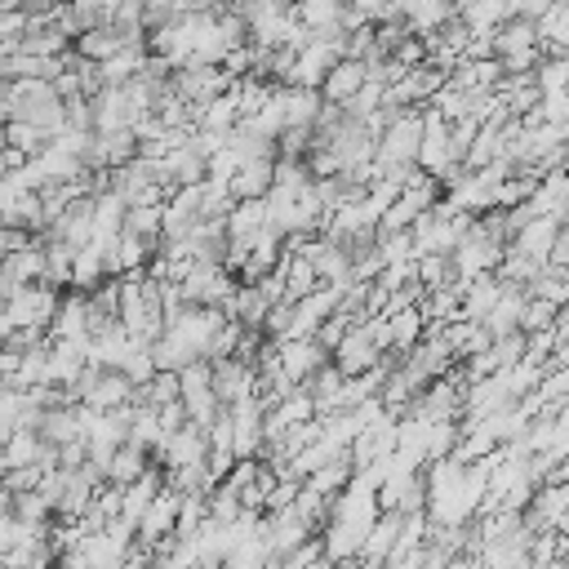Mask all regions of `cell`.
Wrapping results in <instances>:
<instances>
[{
	"label": "cell",
	"instance_id": "cell-1",
	"mask_svg": "<svg viewBox=\"0 0 569 569\" xmlns=\"http://www.w3.org/2000/svg\"><path fill=\"white\" fill-rule=\"evenodd\" d=\"M342 53H338V44L333 40H316V36H307L298 49H293V62H289V76H284V84H302V89H316L320 80H325V71L338 62Z\"/></svg>",
	"mask_w": 569,
	"mask_h": 569
},
{
	"label": "cell",
	"instance_id": "cell-2",
	"mask_svg": "<svg viewBox=\"0 0 569 569\" xmlns=\"http://www.w3.org/2000/svg\"><path fill=\"white\" fill-rule=\"evenodd\" d=\"M169 89H173L182 102H209V98H218L222 89H231V80L222 76V67L182 62V67L169 71Z\"/></svg>",
	"mask_w": 569,
	"mask_h": 569
},
{
	"label": "cell",
	"instance_id": "cell-3",
	"mask_svg": "<svg viewBox=\"0 0 569 569\" xmlns=\"http://www.w3.org/2000/svg\"><path fill=\"white\" fill-rule=\"evenodd\" d=\"M276 342V365L284 378L293 382H307L320 365H329V351L316 342V338H271Z\"/></svg>",
	"mask_w": 569,
	"mask_h": 569
},
{
	"label": "cell",
	"instance_id": "cell-4",
	"mask_svg": "<svg viewBox=\"0 0 569 569\" xmlns=\"http://www.w3.org/2000/svg\"><path fill=\"white\" fill-rule=\"evenodd\" d=\"M40 236L62 240V244H71V249L89 244V236H93V196H76V200H67L62 213H58Z\"/></svg>",
	"mask_w": 569,
	"mask_h": 569
},
{
	"label": "cell",
	"instance_id": "cell-5",
	"mask_svg": "<svg viewBox=\"0 0 569 569\" xmlns=\"http://www.w3.org/2000/svg\"><path fill=\"white\" fill-rule=\"evenodd\" d=\"M382 360V351L373 347V338L365 333V325L356 320L347 333H342V342L329 351V365L342 373V378H351V373H365V369H373Z\"/></svg>",
	"mask_w": 569,
	"mask_h": 569
},
{
	"label": "cell",
	"instance_id": "cell-6",
	"mask_svg": "<svg viewBox=\"0 0 569 569\" xmlns=\"http://www.w3.org/2000/svg\"><path fill=\"white\" fill-rule=\"evenodd\" d=\"M253 391H258L253 365H244V360H236V356L213 360V396H218V405H231V400L253 396Z\"/></svg>",
	"mask_w": 569,
	"mask_h": 569
},
{
	"label": "cell",
	"instance_id": "cell-7",
	"mask_svg": "<svg viewBox=\"0 0 569 569\" xmlns=\"http://www.w3.org/2000/svg\"><path fill=\"white\" fill-rule=\"evenodd\" d=\"M271 164H276V156H240L236 173L227 178L231 200H253V196H267V187H271Z\"/></svg>",
	"mask_w": 569,
	"mask_h": 569
},
{
	"label": "cell",
	"instance_id": "cell-8",
	"mask_svg": "<svg viewBox=\"0 0 569 569\" xmlns=\"http://www.w3.org/2000/svg\"><path fill=\"white\" fill-rule=\"evenodd\" d=\"M84 316H89L84 293H80V289H62V293H58V311H53V320H49L44 329H49V338L84 342V338H89V333H84Z\"/></svg>",
	"mask_w": 569,
	"mask_h": 569
},
{
	"label": "cell",
	"instance_id": "cell-9",
	"mask_svg": "<svg viewBox=\"0 0 569 569\" xmlns=\"http://www.w3.org/2000/svg\"><path fill=\"white\" fill-rule=\"evenodd\" d=\"M360 84H365V62H356V58H338V62L325 71V80L316 84V93H320V102L342 107Z\"/></svg>",
	"mask_w": 569,
	"mask_h": 569
},
{
	"label": "cell",
	"instance_id": "cell-10",
	"mask_svg": "<svg viewBox=\"0 0 569 569\" xmlns=\"http://www.w3.org/2000/svg\"><path fill=\"white\" fill-rule=\"evenodd\" d=\"M565 222L560 218H551V213H538V218H529L507 244L516 249V253H525V258H533V262H547V249H551V240H556V231H560Z\"/></svg>",
	"mask_w": 569,
	"mask_h": 569
},
{
	"label": "cell",
	"instance_id": "cell-11",
	"mask_svg": "<svg viewBox=\"0 0 569 569\" xmlns=\"http://www.w3.org/2000/svg\"><path fill=\"white\" fill-rule=\"evenodd\" d=\"M89 111H93V133H107V129H124L133 120L129 111V98L120 84H102L93 98H89Z\"/></svg>",
	"mask_w": 569,
	"mask_h": 569
},
{
	"label": "cell",
	"instance_id": "cell-12",
	"mask_svg": "<svg viewBox=\"0 0 569 569\" xmlns=\"http://www.w3.org/2000/svg\"><path fill=\"white\" fill-rule=\"evenodd\" d=\"M13 49H27V53H40V58H62L71 49V36L53 22H27V31L13 40Z\"/></svg>",
	"mask_w": 569,
	"mask_h": 569
},
{
	"label": "cell",
	"instance_id": "cell-13",
	"mask_svg": "<svg viewBox=\"0 0 569 569\" xmlns=\"http://www.w3.org/2000/svg\"><path fill=\"white\" fill-rule=\"evenodd\" d=\"M236 120H240V107H236V93L231 89H222L218 98H209V102L196 107V129H204V133L227 138L236 129Z\"/></svg>",
	"mask_w": 569,
	"mask_h": 569
},
{
	"label": "cell",
	"instance_id": "cell-14",
	"mask_svg": "<svg viewBox=\"0 0 569 569\" xmlns=\"http://www.w3.org/2000/svg\"><path fill=\"white\" fill-rule=\"evenodd\" d=\"M267 227V200L262 196H253V200H236L227 213H222V231H227V240H249L253 231H262Z\"/></svg>",
	"mask_w": 569,
	"mask_h": 569
},
{
	"label": "cell",
	"instance_id": "cell-15",
	"mask_svg": "<svg viewBox=\"0 0 569 569\" xmlns=\"http://www.w3.org/2000/svg\"><path fill=\"white\" fill-rule=\"evenodd\" d=\"M489 44H493V58L516 53V49H529V44H538V40H533V22H529V18H516V13H507V18L489 31Z\"/></svg>",
	"mask_w": 569,
	"mask_h": 569
},
{
	"label": "cell",
	"instance_id": "cell-16",
	"mask_svg": "<svg viewBox=\"0 0 569 569\" xmlns=\"http://www.w3.org/2000/svg\"><path fill=\"white\" fill-rule=\"evenodd\" d=\"M142 62H147L142 44H120L111 58L98 62V76H102V84H124V80H133L142 71Z\"/></svg>",
	"mask_w": 569,
	"mask_h": 569
},
{
	"label": "cell",
	"instance_id": "cell-17",
	"mask_svg": "<svg viewBox=\"0 0 569 569\" xmlns=\"http://www.w3.org/2000/svg\"><path fill=\"white\" fill-rule=\"evenodd\" d=\"M120 44H124V40H120L116 27H89V31H76V36H71V53H80V58H89V62L111 58Z\"/></svg>",
	"mask_w": 569,
	"mask_h": 569
},
{
	"label": "cell",
	"instance_id": "cell-18",
	"mask_svg": "<svg viewBox=\"0 0 569 569\" xmlns=\"http://www.w3.org/2000/svg\"><path fill=\"white\" fill-rule=\"evenodd\" d=\"M102 276H107V258H102V249H98V244H80V249L71 253V284H67V289L89 293Z\"/></svg>",
	"mask_w": 569,
	"mask_h": 569
},
{
	"label": "cell",
	"instance_id": "cell-19",
	"mask_svg": "<svg viewBox=\"0 0 569 569\" xmlns=\"http://www.w3.org/2000/svg\"><path fill=\"white\" fill-rule=\"evenodd\" d=\"M147 449H138V445H116V453L107 458V467H102V476L111 480V485H129V480H138L142 476V467H147Z\"/></svg>",
	"mask_w": 569,
	"mask_h": 569
},
{
	"label": "cell",
	"instance_id": "cell-20",
	"mask_svg": "<svg viewBox=\"0 0 569 569\" xmlns=\"http://www.w3.org/2000/svg\"><path fill=\"white\" fill-rule=\"evenodd\" d=\"M44 240V271H40V284H49V289H67L71 284V244H62V240H49V236H40Z\"/></svg>",
	"mask_w": 569,
	"mask_h": 569
},
{
	"label": "cell",
	"instance_id": "cell-21",
	"mask_svg": "<svg viewBox=\"0 0 569 569\" xmlns=\"http://www.w3.org/2000/svg\"><path fill=\"white\" fill-rule=\"evenodd\" d=\"M387 333H391V351H396V356H405L409 347H418V338H422V316H418V307L391 311V316H387Z\"/></svg>",
	"mask_w": 569,
	"mask_h": 569
},
{
	"label": "cell",
	"instance_id": "cell-22",
	"mask_svg": "<svg viewBox=\"0 0 569 569\" xmlns=\"http://www.w3.org/2000/svg\"><path fill=\"white\" fill-rule=\"evenodd\" d=\"M40 445H44V440H40V431L13 427V436L4 440V449H0V453H4V462H9V467H31V462L40 458Z\"/></svg>",
	"mask_w": 569,
	"mask_h": 569
},
{
	"label": "cell",
	"instance_id": "cell-23",
	"mask_svg": "<svg viewBox=\"0 0 569 569\" xmlns=\"http://www.w3.org/2000/svg\"><path fill=\"white\" fill-rule=\"evenodd\" d=\"M129 236H142V240H156L160 244V204H129L124 209V227Z\"/></svg>",
	"mask_w": 569,
	"mask_h": 569
},
{
	"label": "cell",
	"instance_id": "cell-24",
	"mask_svg": "<svg viewBox=\"0 0 569 569\" xmlns=\"http://www.w3.org/2000/svg\"><path fill=\"white\" fill-rule=\"evenodd\" d=\"M520 351H525V333H520V329H511V333H498V338L485 347V360H489V369L498 373V369L516 365V360H520Z\"/></svg>",
	"mask_w": 569,
	"mask_h": 569
},
{
	"label": "cell",
	"instance_id": "cell-25",
	"mask_svg": "<svg viewBox=\"0 0 569 569\" xmlns=\"http://www.w3.org/2000/svg\"><path fill=\"white\" fill-rule=\"evenodd\" d=\"M44 142H49V138H44L36 124H27V120H13V116L4 120V147H18L22 156H36Z\"/></svg>",
	"mask_w": 569,
	"mask_h": 569
},
{
	"label": "cell",
	"instance_id": "cell-26",
	"mask_svg": "<svg viewBox=\"0 0 569 569\" xmlns=\"http://www.w3.org/2000/svg\"><path fill=\"white\" fill-rule=\"evenodd\" d=\"M556 302H547V298H533V293H525V307H520V320H516V329L520 333H533V329H547L551 320H556Z\"/></svg>",
	"mask_w": 569,
	"mask_h": 569
},
{
	"label": "cell",
	"instance_id": "cell-27",
	"mask_svg": "<svg viewBox=\"0 0 569 569\" xmlns=\"http://www.w3.org/2000/svg\"><path fill=\"white\" fill-rule=\"evenodd\" d=\"M565 80H569V58H538V67H533L538 93H556V89H565Z\"/></svg>",
	"mask_w": 569,
	"mask_h": 569
},
{
	"label": "cell",
	"instance_id": "cell-28",
	"mask_svg": "<svg viewBox=\"0 0 569 569\" xmlns=\"http://www.w3.org/2000/svg\"><path fill=\"white\" fill-rule=\"evenodd\" d=\"M347 329H351V320H347V316H338V311H333V316H329V320H320V329H316V333H311V338H316V342H320V347H325V351H333V347H338V342H342V333H347Z\"/></svg>",
	"mask_w": 569,
	"mask_h": 569
},
{
	"label": "cell",
	"instance_id": "cell-29",
	"mask_svg": "<svg viewBox=\"0 0 569 569\" xmlns=\"http://www.w3.org/2000/svg\"><path fill=\"white\" fill-rule=\"evenodd\" d=\"M182 422H187L182 400H164V405H156V427H160V440H164V436H173Z\"/></svg>",
	"mask_w": 569,
	"mask_h": 569
},
{
	"label": "cell",
	"instance_id": "cell-30",
	"mask_svg": "<svg viewBox=\"0 0 569 569\" xmlns=\"http://www.w3.org/2000/svg\"><path fill=\"white\" fill-rule=\"evenodd\" d=\"M391 58H396L400 67H418V62L427 58V49H422V36H413V31H409V36H405V40L391 49Z\"/></svg>",
	"mask_w": 569,
	"mask_h": 569
},
{
	"label": "cell",
	"instance_id": "cell-31",
	"mask_svg": "<svg viewBox=\"0 0 569 569\" xmlns=\"http://www.w3.org/2000/svg\"><path fill=\"white\" fill-rule=\"evenodd\" d=\"M27 240H31V231H18V227H4V222H0V258H4L9 249H22Z\"/></svg>",
	"mask_w": 569,
	"mask_h": 569
},
{
	"label": "cell",
	"instance_id": "cell-32",
	"mask_svg": "<svg viewBox=\"0 0 569 569\" xmlns=\"http://www.w3.org/2000/svg\"><path fill=\"white\" fill-rule=\"evenodd\" d=\"M351 4H356V9H360V13L369 18V22H378V9H382L387 0H351Z\"/></svg>",
	"mask_w": 569,
	"mask_h": 569
},
{
	"label": "cell",
	"instance_id": "cell-33",
	"mask_svg": "<svg viewBox=\"0 0 569 569\" xmlns=\"http://www.w3.org/2000/svg\"><path fill=\"white\" fill-rule=\"evenodd\" d=\"M9 516H13V493L0 485V520H9Z\"/></svg>",
	"mask_w": 569,
	"mask_h": 569
},
{
	"label": "cell",
	"instance_id": "cell-34",
	"mask_svg": "<svg viewBox=\"0 0 569 569\" xmlns=\"http://www.w3.org/2000/svg\"><path fill=\"white\" fill-rule=\"evenodd\" d=\"M13 116V107H9V98H4V89H0V124Z\"/></svg>",
	"mask_w": 569,
	"mask_h": 569
},
{
	"label": "cell",
	"instance_id": "cell-35",
	"mask_svg": "<svg viewBox=\"0 0 569 569\" xmlns=\"http://www.w3.org/2000/svg\"><path fill=\"white\" fill-rule=\"evenodd\" d=\"M4 53H9V44H4V40H0V67H4ZM0 80H4V76H0Z\"/></svg>",
	"mask_w": 569,
	"mask_h": 569
},
{
	"label": "cell",
	"instance_id": "cell-36",
	"mask_svg": "<svg viewBox=\"0 0 569 569\" xmlns=\"http://www.w3.org/2000/svg\"><path fill=\"white\" fill-rule=\"evenodd\" d=\"M4 471H9V462H4V453H0V480H4Z\"/></svg>",
	"mask_w": 569,
	"mask_h": 569
},
{
	"label": "cell",
	"instance_id": "cell-37",
	"mask_svg": "<svg viewBox=\"0 0 569 569\" xmlns=\"http://www.w3.org/2000/svg\"><path fill=\"white\" fill-rule=\"evenodd\" d=\"M0 396H4V382H0Z\"/></svg>",
	"mask_w": 569,
	"mask_h": 569
},
{
	"label": "cell",
	"instance_id": "cell-38",
	"mask_svg": "<svg viewBox=\"0 0 569 569\" xmlns=\"http://www.w3.org/2000/svg\"><path fill=\"white\" fill-rule=\"evenodd\" d=\"M0 569H4V565H0Z\"/></svg>",
	"mask_w": 569,
	"mask_h": 569
}]
</instances>
